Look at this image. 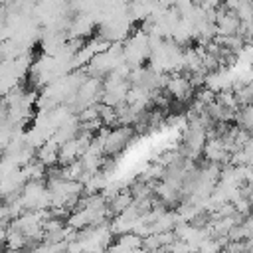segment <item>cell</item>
<instances>
[{
  "instance_id": "6da1fadb",
  "label": "cell",
  "mask_w": 253,
  "mask_h": 253,
  "mask_svg": "<svg viewBox=\"0 0 253 253\" xmlns=\"http://www.w3.org/2000/svg\"><path fill=\"white\" fill-rule=\"evenodd\" d=\"M134 138L132 125H117L115 128H109L103 140V154H119L130 140Z\"/></svg>"
},
{
  "instance_id": "7a4b0ae2",
  "label": "cell",
  "mask_w": 253,
  "mask_h": 253,
  "mask_svg": "<svg viewBox=\"0 0 253 253\" xmlns=\"http://www.w3.org/2000/svg\"><path fill=\"white\" fill-rule=\"evenodd\" d=\"M142 245V235L134 233V231H125L117 235L115 243H109L107 249L111 251H140Z\"/></svg>"
},
{
  "instance_id": "3957f363",
  "label": "cell",
  "mask_w": 253,
  "mask_h": 253,
  "mask_svg": "<svg viewBox=\"0 0 253 253\" xmlns=\"http://www.w3.org/2000/svg\"><path fill=\"white\" fill-rule=\"evenodd\" d=\"M36 160H38L40 164H43L45 168L57 164V144H55L51 138L45 140V142H42V144L36 148Z\"/></svg>"
},
{
  "instance_id": "277c9868",
  "label": "cell",
  "mask_w": 253,
  "mask_h": 253,
  "mask_svg": "<svg viewBox=\"0 0 253 253\" xmlns=\"http://www.w3.org/2000/svg\"><path fill=\"white\" fill-rule=\"evenodd\" d=\"M77 158H79V148H77L75 136L57 146V164L59 166H65V164H69V162H73Z\"/></svg>"
},
{
  "instance_id": "5b68a950",
  "label": "cell",
  "mask_w": 253,
  "mask_h": 253,
  "mask_svg": "<svg viewBox=\"0 0 253 253\" xmlns=\"http://www.w3.org/2000/svg\"><path fill=\"white\" fill-rule=\"evenodd\" d=\"M233 12H235V16L239 20H251V16H253V4H251V0H241Z\"/></svg>"
}]
</instances>
